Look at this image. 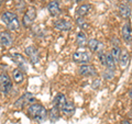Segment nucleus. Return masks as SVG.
<instances>
[{"label":"nucleus","mask_w":132,"mask_h":124,"mask_svg":"<svg viewBox=\"0 0 132 124\" xmlns=\"http://www.w3.org/2000/svg\"><path fill=\"white\" fill-rule=\"evenodd\" d=\"M61 110H62V112H63V114H65V115H72L75 112V105H74L72 102H66V104Z\"/></svg>","instance_id":"6ab92c4d"},{"label":"nucleus","mask_w":132,"mask_h":124,"mask_svg":"<svg viewBox=\"0 0 132 124\" xmlns=\"http://www.w3.org/2000/svg\"><path fill=\"white\" fill-rule=\"evenodd\" d=\"M66 98L63 93H59V94H56V97H55V105L57 107V108H60L62 109L63 107L66 104Z\"/></svg>","instance_id":"aec40b11"},{"label":"nucleus","mask_w":132,"mask_h":124,"mask_svg":"<svg viewBox=\"0 0 132 124\" xmlns=\"http://www.w3.org/2000/svg\"><path fill=\"white\" fill-rule=\"evenodd\" d=\"M73 60L78 64H87L90 60V55H89V53L85 51L75 52L73 54Z\"/></svg>","instance_id":"39448f33"},{"label":"nucleus","mask_w":132,"mask_h":124,"mask_svg":"<svg viewBox=\"0 0 132 124\" xmlns=\"http://www.w3.org/2000/svg\"><path fill=\"white\" fill-rule=\"evenodd\" d=\"M32 101H34V99H33V96H32L31 93L27 92V93H24L23 96L15 102V107H23V105L28 104V103H31Z\"/></svg>","instance_id":"f8f14e48"},{"label":"nucleus","mask_w":132,"mask_h":124,"mask_svg":"<svg viewBox=\"0 0 132 124\" xmlns=\"http://www.w3.org/2000/svg\"><path fill=\"white\" fill-rule=\"evenodd\" d=\"M129 59H130V56H129V53L127 51H123L121 53V56H120V60H119V63H120V66L121 67H126L129 63Z\"/></svg>","instance_id":"412c9836"},{"label":"nucleus","mask_w":132,"mask_h":124,"mask_svg":"<svg viewBox=\"0 0 132 124\" xmlns=\"http://www.w3.org/2000/svg\"><path fill=\"white\" fill-rule=\"evenodd\" d=\"M26 54L29 58H30V60L32 61V64L36 65L40 61V55H39L38 49H36L34 46H32V45H30V46H28L26 48Z\"/></svg>","instance_id":"423d86ee"},{"label":"nucleus","mask_w":132,"mask_h":124,"mask_svg":"<svg viewBox=\"0 0 132 124\" xmlns=\"http://www.w3.org/2000/svg\"><path fill=\"white\" fill-rule=\"evenodd\" d=\"M76 43L79 47H85L86 45L88 44V41H87V36L84 32H79L76 36Z\"/></svg>","instance_id":"f3484780"},{"label":"nucleus","mask_w":132,"mask_h":124,"mask_svg":"<svg viewBox=\"0 0 132 124\" xmlns=\"http://www.w3.org/2000/svg\"><path fill=\"white\" fill-rule=\"evenodd\" d=\"M122 39L127 44L132 43V30L130 24H125L122 26Z\"/></svg>","instance_id":"9d476101"},{"label":"nucleus","mask_w":132,"mask_h":124,"mask_svg":"<svg viewBox=\"0 0 132 124\" xmlns=\"http://www.w3.org/2000/svg\"><path fill=\"white\" fill-rule=\"evenodd\" d=\"M14 6L16 10L22 12L24 10V8H26V2L23 0H14Z\"/></svg>","instance_id":"393cba45"},{"label":"nucleus","mask_w":132,"mask_h":124,"mask_svg":"<svg viewBox=\"0 0 132 124\" xmlns=\"http://www.w3.org/2000/svg\"><path fill=\"white\" fill-rule=\"evenodd\" d=\"M55 1H59V0H55Z\"/></svg>","instance_id":"473e14b6"},{"label":"nucleus","mask_w":132,"mask_h":124,"mask_svg":"<svg viewBox=\"0 0 132 124\" xmlns=\"http://www.w3.org/2000/svg\"><path fill=\"white\" fill-rule=\"evenodd\" d=\"M99 60H100V63L102 65L106 66V60H107V54H105V53H100L99 54Z\"/></svg>","instance_id":"bb28decb"},{"label":"nucleus","mask_w":132,"mask_h":124,"mask_svg":"<svg viewBox=\"0 0 132 124\" xmlns=\"http://www.w3.org/2000/svg\"><path fill=\"white\" fill-rule=\"evenodd\" d=\"M76 2H80V1H82V0H75Z\"/></svg>","instance_id":"c756f323"},{"label":"nucleus","mask_w":132,"mask_h":124,"mask_svg":"<svg viewBox=\"0 0 132 124\" xmlns=\"http://www.w3.org/2000/svg\"><path fill=\"white\" fill-rule=\"evenodd\" d=\"M79 74L82 76H94V75H96V70H95L93 66L84 64L79 67Z\"/></svg>","instance_id":"9b49d317"},{"label":"nucleus","mask_w":132,"mask_h":124,"mask_svg":"<svg viewBox=\"0 0 132 124\" xmlns=\"http://www.w3.org/2000/svg\"><path fill=\"white\" fill-rule=\"evenodd\" d=\"M119 13L123 19H129L131 15V8L127 3H121L119 6Z\"/></svg>","instance_id":"2eb2a0df"},{"label":"nucleus","mask_w":132,"mask_h":124,"mask_svg":"<svg viewBox=\"0 0 132 124\" xmlns=\"http://www.w3.org/2000/svg\"><path fill=\"white\" fill-rule=\"evenodd\" d=\"M35 18H36V10H35V8L34 7L28 8L27 11H26V13H24V15H23V19H22L23 25L26 28H29L33 22H34Z\"/></svg>","instance_id":"7ed1b4c3"},{"label":"nucleus","mask_w":132,"mask_h":124,"mask_svg":"<svg viewBox=\"0 0 132 124\" xmlns=\"http://www.w3.org/2000/svg\"><path fill=\"white\" fill-rule=\"evenodd\" d=\"M12 59H13L14 63L20 67V69L24 70V72H27V70H28V61H27V59L24 58L21 54L14 53V54L12 55Z\"/></svg>","instance_id":"6e6552de"},{"label":"nucleus","mask_w":132,"mask_h":124,"mask_svg":"<svg viewBox=\"0 0 132 124\" xmlns=\"http://www.w3.org/2000/svg\"><path fill=\"white\" fill-rule=\"evenodd\" d=\"M47 9H48L50 14H51L52 16H56V15H59L61 13L60 5H59V2L57 1H55V0H52V1L48 3Z\"/></svg>","instance_id":"ddd939ff"},{"label":"nucleus","mask_w":132,"mask_h":124,"mask_svg":"<svg viewBox=\"0 0 132 124\" xmlns=\"http://www.w3.org/2000/svg\"><path fill=\"white\" fill-rule=\"evenodd\" d=\"M59 109H60V108H57V107L55 105L54 108L52 109V111H51V115H50V117H51V119L53 120V121L59 118Z\"/></svg>","instance_id":"a878e982"},{"label":"nucleus","mask_w":132,"mask_h":124,"mask_svg":"<svg viewBox=\"0 0 132 124\" xmlns=\"http://www.w3.org/2000/svg\"><path fill=\"white\" fill-rule=\"evenodd\" d=\"M28 113L30 114V117H32L34 120H38V121H42L46 118V110L39 103H33L29 107Z\"/></svg>","instance_id":"f03ea898"},{"label":"nucleus","mask_w":132,"mask_h":124,"mask_svg":"<svg viewBox=\"0 0 132 124\" xmlns=\"http://www.w3.org/2000/svg\"><path fill=\"white\" fill-rule=\"evenodd\" d=\"M88 47L90 49V52L93 53H97V54H100L102 53V49H104V44L100 41H98L96 39H92L88 41Z\"/></svg>","instance_id":"0eeeda50"},{"label":"nucleus","mask_w":132,"mask_h":124,"mask_svg":"<svg viewBox=\"0 0 132 124\" xmlns=\"http://www.w3.org/2000/svg\"><path fill=\"white\" fill-rule=\"evenodd\" d=\"M0 85H1V92L2 93H9L12 89V82L9 76L5 73H1L0 76Z\"/></svg>","instance_id":"20e7f679"},{"label":"nucleus","mask_w":132,"mask_h":124,"mask_svg":"<svg viewBox=\"0 0 132 124\" xmlns=\"http://www.w3.org/2000/svg\"><path fill=\"white\" fill-rule=\"evenodd\" d=\"M120 124H130V122L129 121H122Z\"/></svg>","instance_id":"cd10ccee"},{"label":"nucleus","mask_w":132,"mask_h":124,"mask_svg":"<svg viewBox=\"0 0 132 124\" xmlns=\"http://www.w3.org/2000/svg\"><path fill=\"white\" fill-rule=\"evenodd\" d=\"M12 78H13L14 82H16V84H21V82H23V80H24V75L20 69H13V72H12Z\"/></svg>","instance_id":"a211bd4d"},{"label":"nucleus","mask_w":132,"mask_h":124,"mask_svg":"<svg viewBox=\"0 0 132 124\" xmlns=\"http://www.w3.org/2000/svg\"><path fill=\"white\" fill-rule=\"evenodd\" d=\"M128 1H129V2H132V0H128Z\"/></svg>","instance_id":"2f4dec72"},{"label":"nucleus","mask_w":132,"mask_h":124,"mask_svg":"<svg viewBox=\"0 0 132 124\" xmlns=\"http://www.w3.org/2000/svg\"><path fill=\"white\" fill-rule=\"evenodd\" d=\"M121 49L120 47L118 46V45H114V46H112V48H111V55L113 56V58L116 61H119L120 60V56H121Z\"/></svg>","instance_id":"4be33fe9"},{"label":"nucleus","mask_w":132,"mask_h":124,"mask_svg":"<svg viewBox=\"0 0 132 124\" xmlns=\"http://www.w3.org/2000/svg\"><path fill=\"white\" fill-rule=\"evenodd\" d=\"M106 67L108 68V69H114L116 67V60L113 58V56L111 55V53L110 54H107V60H106Z\"/></svg>","instance_id":"5701e85b"},{"label":"nucleus","mask_w":132,"mask_h":124,"mask_svg":"<svg viewBox=\"0 0 132 124\" xmlns=\"http://www.w3.org/2000/svg\"><path fill=\"white\" fill-rule=\"evenodd\" d=\"M90 10H92V6H90L89 3H84V5L78 7V9L76 11V14L78 16H85L86 14L89 13Z\"/></svg>","instance_id":"dca6fc26"},{"label":"nucleus","mask_w":132,"mask_h":124,"mask_svg":"<svg viewBox=\"0 0 132 124\" xmlns=\"http://www.w3.org/2000/svg\"><path fill=\"white\" fill-rule=\"evenodd\" d=\"M54 28L59 31H69L72 29V24L63 19H59L54 22Z\"/></svg>","instance_id":"1a4fd4ad"},{"label":"nucleus","mask_w":132,"mask_h":124,"mask_svg":"<svg viewBox=\"0 0 132 124\" xmlns=\"http://www.w3.org/2000/svg\"><path fill=\"white\" fill-rule=\"evenodd\" d=\"M129 96H130V98L132 99V89H130V91H129Z\"/></svg>","instance_id":"c85d7f7f"},{"label":"nucleus","mask_w":132,"mask_h":124,"mask_svg":"<svg viewBox=\"0 0 132 124\" xmlns=\"http://www.w3.org/2000/svg\"><path fill=\"white\" fill-rule=\"evenodd\" d=\"M1 22L5 23L8 29L11 31H16L20 28V22L18 20V16L12 12H5L1 14Z\"/></svg>","instance_id":"f257e3e1"},{"label":"nucleus","mask_w":132,"mask_h":124,"mask_svg":"<svg viewBox=\"0 0 132 124\" xmlns=\"http://www.w3.org/2000/svg\"><path fill=\"white\" fill-rule=\"evenodd\" d=\"M3 1H5V0H0V2H1V3H2Z\"/></svg>","instance_id":"7c9ffc66"},{"label":"nucleus","mask_w":132,"mask_h":124,"mask_svg":"<svg viewBox=\"0 0 132 124\" xmlns=\"http://www.w3.org/2000/svg\"><path fill=\"white\" fill-rule=\"evenodd\" d=\"M12 36L9 34L8 32H1V35H0V42H1V45L5 47H9L12 44Z\"/></svg>","instance_id":"4468645a"},{"label":"nucleus","mask_w":132,"mask_h":124,"mask_svg":"<svg viewBox=\"0 0 132 124\" xmlns=\"http://www.w3.org/2000/svg\"><path fill=\"white\" fill-rule=\"evenodd\" d=\"M76 23L80 29H87L88 28V22L85 20L84 16H78L76 19Z\"/></svg>","instance_id":"b1692460"}]
</instances>
